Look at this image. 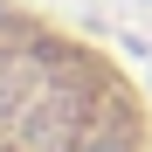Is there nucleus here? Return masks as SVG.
I'll use <instances>...</instances> for the list:
<instances>
[{
	"mask_svg": "<svg viewBox=\"0 0 152 152\" xmlns=\"http://www.w3.org/2000/svg\"><path fill=\"white\" fill-rule=\"evenodd\" d=\"M0 152H152V132L118 62L0 0Z\"/></svg>",
	"mask_w": 152,
	"mask_h": 152,
	"instance_id": "1",
	"label": "nucleus"
}]
</instances>
